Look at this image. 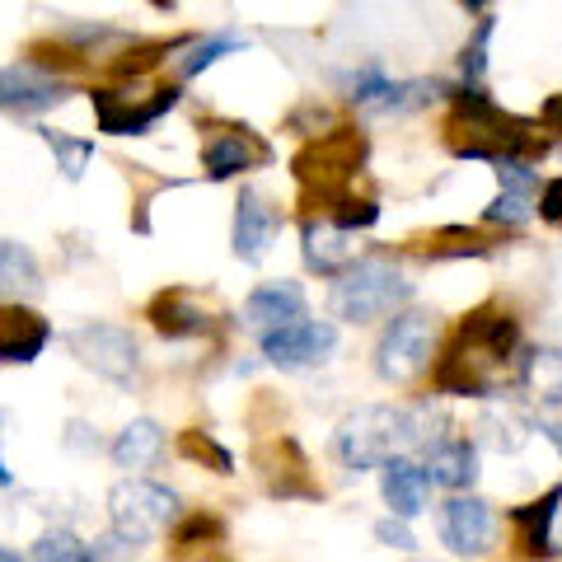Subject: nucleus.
I'll return each instance as SVG.
<instances>
[{
	"label": "nucleus",
	"mask_w": 562,
	"mask_h": 562,
	"mask_svg": "<svg viewBox=\"0 0 562 562\" xmlns=\"http://www.w3.org/2000/svg\"><path fill=\"white\" fill-rule=\"evenodd\" d=\"M525 333L506 305H479L464 314L446 347H436L431 361V394L441 398H497L520 380Z\"/></svg>",
	"instance_id": "obj_1"
},
{
	"label": "nucleus",
	"mask_w": 562,
	"mask_h": 562,
	"mask_svg": "<svg viewBox=\"0 0 562 562\" xmlns=\"http://www.w3.org/2000/svg\"><path fill=\"white\" fill-rule=\"evenodd\" d=\"M450 113H446V150L454 160L473 165H502V160H530L539 165L553 150V136L543 132V122L506 113L497 99L483 90H464L450 85Z\"/></svg>",
	"instance_id": "obj_2"
},
{
	"label": "nucleus",
	"mask_w": 562,
	"mask_h": 562,
	"mask_svg": "<svg viewBox=\"0 0 562 562\" xmlns=\"http://www.w3.org/2000/svg\"><path fill=\"white\" fill-rule=\"evenodd\" d=\"M446 417L431 413V403H366V408L347 413L333 431V460L351 473L380 469L394 454H417L422 441L431 436V427H441Z\"/></svg>",
	"instance_id": "obj_3"
},
{
	"label": "nucleus",
	"mask_w": 562,
	"mask_h": 562,
	"mask_svg": "<svg viewBox=\"0 0 562 562\" xmlns=\"http://www.w3.org/2000/svg\"><path fill=\"white\" fill-rule=\"evenodd\" d=\"M413 305V281L390 254H366L328 286V314L342 324H380Z\"/></svg>",
	"instance_id": "obj_4"
},
{
	"label": "nucleus",
	"mask_w": 562,
	"mask_h": 562,
	"mask_svg": "<svg viewBox=\"0 0 562 562\" xmlns=\"http://www.w3.org/2000/svg\"><path fill=\"white\" fill-rule=\"evenodd\" d=\"M366 155H371V140L361 127H333L324 136L305 140V150L295 155V183H301L305 206L328 211L338 198L357 192V179L366 173Z\"/></svg>",
	"instance_id": "obj_5"
},
{
	"label": "nucleus",
	"mask_w": 562,
	"mask_h": 562,
	"mask_svg": "<svg viewBox=\"0 0 562 562\" xmlns=\"http://www.w3.org/2000/svg\"><path fill=\"white\" fill-rule=\"evenodd\" d=\"M436 347H441V324H436V314L422 310V305H403L398 314L384 319L375 351H371V366L384 384L408 390V384H417L431 371Z\"/></svg>",
	"instance_id": "obj_6"
},
{
	"label": "nucleus",
	"mask_w": 562,
	"mask_h": 562,
	"mask_svg": "<svg viewBox=\"0 0 562 562\" xmlns=\"http://www.w3.org/2000/svg\"><path fill=\"white\" fill-rule=\"evenodd\" d=\"M99 132L109 136H146L165 113H173L183 103L179 80H117L90 90Z\"/></svg>",
	"instance_id": "obj_7"
},
{
	"label": "nucleus",
	"mask_w": 562,
	"mask_h": 562,
	"mask_svg": "<svg viewBox=\"0 0 562 562\" xmlns=\"http://www.w3.org/2000/svg\"><path fill=\"white\" fill-rule=\"evenodd\" d=\"M179 516H183L179 492L146 479V473H127V479L113 483V492H109V525L117 535H127L132 543H140V549L155 543L165 530H173Z\"/></svg>",
	"instance_id": "obj_8"
},
{
	"label": "nucleus",
	"mask_w": 562,
	"mask_h": 562,
	"mask_svg": "<svg viewBox=\"0 0 562 562\" xmlns=\"http://www.w3.org/2000/svg\"><path fill=\"white\" fill-rule=\"evenodd\" d=\"M66 347L85 371H94L109 384H132L140 375V342L127 324L117 319H85L66 333Z\"/></svg>",
	"instance_id": "obj_9"
},
{
	"label": "nucleus",
	"mask_w": 562,
	"mask_h": 562,
	"mask_svg": "<svg viewBox=\"0 0 562 562\" xmlns=\"http://www.w3.org/2000/svg\"><path fill=\"white\" fill-rule=\"evenodd\" d=\"M268 165H272L268 136H258L244 122H206V132H202V179L206 183H231Z\"/></svg>",
	"instance_id": "obj_10"
},
{
	"label": "nucleus",
	"mask_w": 562,
	"mask_h": 562,
	"mask_svg": "<svg viewBox=\"0 0 562 562\" xmlns=\"http://www.w3.org/2000/svg\"><path fill=\"white\" fill-rule=\"evenodd\" d=\"M258 351L262 361L277 366V371L286 375H301V371H319V366L333 361V351H338V324L333 319H295L286 328H272L258 338Z\"/></svg>",
	"instance_id": "obj_11"
},
{
	"label": "nucleus",
	"mask_w": 562,
	"mask_h": 562,
	"mask_svg": "<svg viewBox=\"0 0 562 562\" xmlns=\"http://www.w3.org/2000/svg\"><path fill=\"white\" fill-rule=\"evenodd\" d=\"M436 539L454 558H487L497 549V512L473 492H450L436 512Z\"/></svg>",
	"instance_id": "obj_12"
},
{
	"label": "nucleus",
	"mask_w": 562,
	"mask_h": 562,
	"mask_svg": "<svg viewBox=\"0 0 562 562\" xmlns=\"http://www.w3.org/2000/svg\"><path fill=\"white\" fill-rule=\"evenodd\" d=\"M146 319L165 342H211L221 333V310L192 286L155 291L146 305Z\"/></svg>",
	"instance_id": "obj_13"
},
{
	"label": "nucleus",
	"mask_w": 562,
	"mask_h": 562,
	"mask_svg": "<svg viewBox=\"0 0 562 562\" xmlns=\"http://www.w3.org/2000/svg\"><path fill=\"white\" fill-rule=\"evenodd\" d=\"M254 469L262 487H268V497L277 502H314L319 497V483H314L310 473V460L295 436H268V441L254 446Z\"/></svg>",
	"instance_id": "obj_14"
},
{
	"label": "nucleus",
	"mask_w": 562,
	"mask_h": 562,
	"mask_svg": "<svg viewBox=\"0 0 562 562\" xmlns=\"http://www.w3.org/2000/svg\"><path fill=\"white\" fill-rule=\"evenodd\" d=\"M506 525H512L516 549L530 562H558L562 558V483L539 492L535 502L512 506Z\"/></svg>",
	"instance_id": "obj_15"
},
{
	"label": "nucleus",
	"mask_w": 562,
	"mask_h": 562,
	"mask_svg": "<svg viewBox=\"0 0 562 562\" xmlns=\"http://www.w3.org/2000/svg\"><path fill=\"white\" fill-rule=\"evenodd\" d=\"M417 460L427 464L431 483L446 487V492H469L479 483V446H473V436L460 431L454 422H441V427L422 441Z\"/></svg>",
	"instance_id": "obj_16"
},
{
	"label": "nucleus",
	"mask_w": 562,
	"mask_h": 562,
	"mask_svg": "<svg viewBox=\"0 0 562 562\" xmlns=\"http://www.w3.org/2000/svg\"><path fill=\"white\" fill-rule=\"evenodd\" d=\"M66 99H70L66 76H52V70L33 66L29 57L14 61V66H0V113L33 117V113L57 109V103H66Z\"/></svg>",
	"instance_id": "obj_17"
},
{
	"label": "nucleus",
	"mask_w": 562,
	"mask_h": 562,
	"mask_svg": "<svg viewBox=\"0 0 562 562\" xmlns=\"http://www.w3.org/2000/svg\"><path fill=\"white\" fill-rule=\"evenodd\" d=\"M305 314H310V295H305L301 281L272 277V281H258V286L249 291V301H244V310H239V324H244V333L262 338V333L286 328L295 319H305Z\"/></svg>",
	"instance_id": "obj_18"
},
{
	"label": "nucleus",
	"mask_w": 562,
	"mask_h": 562,
	"mask_svg": "<svg viewBox=\"0 0 562 562\" xmlns=\"http://www.w3.org/2000/svg\"><path fill=\"white\" fill-rule=\"evenodd\" d=\"M301 258H305V268L314 272V277H324V281H333V277H342L351 262L361 258V244H357V235L351 231H342L333 216H310L301 221Z\"/></svg>",
	"instance_id": "obj_19"
},
{
	"label": "nucleus",
	"mask_w": 562,
	"mask_h": 562,
	"mask_svg": "<svg viewBox=\"0 0 562 562\" xmlns=\"http://www.w3.org/2000/svg\"><path fill=\"white\" fill-rule=\"evenodd\" d=\"M281 231V206L272 198H262V192L244 188L235 198V221H231V249L239 262H262L272 249V239Z\"/></svg>",
	"instance_id": "obj_20"
},
{
	"label": "nucleus",
	"mask_w": 562,
	"mask_h": 562,
	"mask_svg": "<svg viewBox=\"0 0 562 562\" xmlns=\"http://www.w3.org/2000/svg\"><path fill=\"white\" fill-rule=\"evenodd\" d=\"M52 342V324L29 301H0V366H33Z\"/></svg>",
	"instance_id": "obj_21"
},
{
	"label": "nucleus",
	"mask_w": 562,
	"mask_h": 562,
	"mask_svg": "<svg viewBox=\"0 0 562 562\" xmlns=\"http://www.w3.org/2000/svg\"><path fill=\"white\" fill-rule=\"evenodd\" d=\"M535 436V422L525 417V408L516 398H483L479 417H473V446H483L492 454H520L525 441Z\"/></svg>",
	"instance_id": "obj_22"
},
{
	"label": "nucleus",
	"mask_w": 562,
	"mask_h": 562,
	"mask_svg": "<svg viewBox=\"0 0 562 562\" xmlns=\"http://www.w3.org/2000/svg\"><path fill=\"white\" fill-rule=\"evenodd\" d=\"M431 487L436 483L417 454H394L390 464H380V497L390 506V516H398V520H417L427 512Z\"/></svg>",
	"instance_id": "obj_23"
},
{
	"label": "nucleus",
	"mask_w": 562,
	"mask_h": 562,
	"mask_svg": "<svg viewBox=\"0 0 562 562\" xmlns=\"http://www.w3.org/2000/svg\"><path fill=\"white\" fill-rule=\"evenodd\" d=\"M165 427L155 417H132L127 427H122L113 436V446H109V460L122 469V473H146L160 464V454H165Z\"/></svg>",
	"instance_id": "obj_24"
},
{
	"label": "nucleus",
	"mask_w": 562,
	"mask_h": 562,
	"mask_svg": "<svg viewBox=\"0 0 562 562\" xmlns=\"http://www.w3.org/2000/svg\"><path fill=\"white\" fill-rule=\"evenodd\" d=\"M239 52H249V38H244V33H231V29H225V33H206V38H188L179 47V57L169 61L173 80L188 85V80L206 76L211 66H221L225 57H239Z\"/></svg>",
	"instance_id": "obj_25"
},
{
	"label": "nucleus",
	"mask_w": 562,
	"mask_h": 562,
	"mask_svg": "<svg viewBox=\"0 0 562 562\" xmlns=\"http://www.w3.org/2000/svg\"><path fill=\"white\" fill-rule=\"evenodd\" d=\"M47 286L38 254L20 239H0V301H33Z\"/></svg>",
	"instance_id": "obj_26"
},
{
	"label": "nucleus",
	"mask_w": 562,
	"mask_h": 562,
	"mask_svg": "<svg viewBox=\"0 0 562 562\" xmlns=\"http://www.w3.org/2000/svg\"><path fill=\"white\" fill-rule=\"evenodd\" d=\"M338 90H342V99H347L357 113H375V117H380L384 99H390V90H394V76L371 57V61L342 70V76H338Z\"/></svg>",
	"instance_id": "obj_27"
},
{
	"label": "nucleus",
	"mask_w": 562,
	"mask_h": 562,
	"mask_svg": "<svg viewBox=\"0 0 562 562\" xmlns=\"http://www.w3.org/2000/svg\"><path fill=\"white\" fill-rule=\"evenodd\" d=\"M516 384L539 398V408L543 403H562V347H525Z\"/></svg>",
	"instance_id": "obj_28"
},
{
	"label": "nucleus",
	"mask_w": 562,
	"mask_h": 562,
	"mask_svg": "<svg viewBox=\"0 0 562 562\" xmlns=\"http://www.w3.org/2000/svg\"><path fill=\"white\" fill-rule=\"evenodd\" d=\"M422 262H464V258H487L492 239L483 231H469V225H441L431 231L427 244H422Z\"/></svg>",
	"instance_id": "obj_29"
},
{
	"label": "nucleus",
	"mask_w": 562,
	"mask_h": 562,
	"mask_svg": "<svg viewBox=\"0 0 562 562\" xmlns=\"http://www.w3.org/2000/svg\"><path fill=\"white\" fill-rule=\"evenodd\" d=\"M535 198H539L535 188H497V198L483 206V225L487 231H506V235L525 231L535 221Z\"/></svg>",
	"instance_id": "obj_30"
},
{
	"label": "nucleus",
	"mask_w": 562,
	"mask_h": 562,
	"mask_svg": "<svg viewBox=\"0 0 562 562\" xmlns=\"http://www.w3.org/2000/svg\"><path fill=\"white\" fill-rule=\"evenodd\" d=\"M492 33H497V20L492 14H479V24H473V33L464 38L460 57H454V66H460V85L464 90H483L487 85V52H492Z\"/></svg>",
	"instance_id": "obj_31"
},
{
	"label": "nucleus",
	"mask_w": 562,
	"mask_h": 562,
	"mask_svg": "<svg viewBox=\"0 0 562 562\" xmlns=\"http://www.w3.org/2000/svg\"><path fill=\"white\" fill-rule=\"evenodd\" d=\"M173 450H179V460L198 464V469H211V473H221V479H231V473H235V454H231V446H221L216 436L202 431V427L179 431Z\"/></svg>",
	"instance_id": "obj_32"
},
{
	"label": "nucleus",
	"mask_w": 562,
	"mask_h": 562,
	"mask_svg": "<svg viewBox=\"0 0 562 562\" xmlns=\"http://www.w3.org/2000/svg\"><path fill=\"white\" fill-rule=\"evenodd\" d=\"M38 136H43V146L52 150V160H57L61 179L80 183L85 169H90V160H94V140L76 136V132H57V127H38Z\"/></svg>",
	"instance_id": "obj_33"
},
{
	"label": "nucleus",
	"mask_w": 562,
	"mask_h": 562,
	"mask_svg": "<svg viewBox=\"0 0 562 562\" xmlns=\"http://www.w3.org/2000/svg\"><path fill=\"white\" fill-rule=\"evenodd\" d=\"M29 562H90V539H80L70 525H47V530L33 539Z\"/></svg>",
	"instance_id": "obj_34"
},
{
	"label": "nucleus",
	"mask_w": 562,
	"mask_h": 562,
	"mask_svg": "<svg viewBox=\"0 0 562 562\" xmlns=\"http://www.w3.org/2000/svg\"><path fill=\"white\" fill-rule=\"evenodd\" d=\"M324 216H333V221L342 225V231L361 235V231H371V225H380V202H375V198H361V192H347V198L333 202Z\"/></svg>",
	"instance_id": "obj_35"
},
{
	"label": "nucleus",
	"mask_w": 562,
	"mask_h": 562,
	"mask_svg": "<svg viewBox=\"0 0 562 562\" xmlns=\"http://www.w3.org/2000/svg\"><path fill=\"white\" fill-rule=\"evenodd\" d=\"M286 127L314 140V136H324V132H333V127H338V117H333V109H324L319 99H305L301 109H295V113L286 117Z\"/></svg>",
	"instance_id": "obj_36"
},
{
	"label": "nucleus",
	"mask_w": 562,
	"mask_h": 562,
	"mask_svg": "<svg viewBox=\"0 0 562 562\" xmlns=\"http://www.w3.org/2000/svg\"><path fill=\"white\" fill-rule=\"evenodd\" d=\"M136 553H140V543H132L127 535H117L113 525L90 539V562H132Z\"/></svg>",
	"instance_id": "obj_37"
},
{
	"label": "nucleus",
	"mask_w": 562,
	"mask_h": 562,
	"mask_svg": "<svg viewBox=\"0 0 562 562\" xmlns=\"http://www.w3.org/2000/svg\"><path fill=\"white\" fill-rule=\"evenodd\" d=\"M375 539L384 543V549H403V553H413V549H417V535L408 530V520H398V516L375 520Z\"/></svg>",
	"instance_id": "obj_38"
},
{
	"label": "nucleus",
	"mask_w": 562,
	"mask_h": 562,
	"mask_svg": "<svg viewBox=\"0 0 562 562\" xmlns=\"http://www.w3.org/2000/svg\"><path fill=\"white\" fill-rule=\"evenodd\" d=\"M535 216L543 225H562V173H558V179H543L539 198H535Z\"/></svg>",
	"instance_id": "obj_39"
},
{
	"label": "nucleus",
	"mask_w": 562,
	"mask_h": 562,
	"mask_svg": "<svg viewBox=\"0 0 562 562\" xmlns=\"http://www.w3.org/2000/svg\"><path fill=\"white\" fill-rule=\"evenodd\" d=\"M90 427H85V422H70L66 427V446L70 450H99V436H85Z\"/></svg>",
	"instance_id": "obj_40"
},
{
	"label": "nucleus",
	"mask_w": 562,
	"mask_h": 562,
	"mask_svg": "<svg viewBox=\"0 0 562 562\" xmlns=\"http://www.w3.org/2000/svg\"><path fill=\"white\" fill-rule=\"evenodd\" d=\"M173 562H231L221 553V543L216 549H188V553H173Z\"/></svg>",
	"instance_id": "obj_41"
},
{
	"label": "nucleus",
	"mask_w": 562,
	"mask_h": 562,
	"mask_svg": "<svg viewBox=\"0 0 562 562\" xmlns=\"http://www.w3.org/2000/svg\"><path fill=\"white\" fill-rule=\"evenodd\" d=\"M460 5H464V10H473V14H483V10L492 5V0H460Z\"/></svg>",
	"instance_id": "obj_42"
},
{
	"label": "nucleus",
	"mask_w": 562,
	"mask_h": 562,
	"mask_svg": "<svg viewBox=\"0 0 562 562\" xmlns=\"http://www.w3.org/2000/svg\"><path fill=\"white\" fill-rule=\"evenodd\" d=\"M10 483H14V473L5 469V454H0V487H10Z\"/></svg>",
	"instance_id": "obj_43"
},
{
	"label": "nucleus",
	"mask_w": 562,
	"mask_h": 562,
	"mask_svg": "<svg viewBox=\"0 0 562 562\" xmlns=\"http://www.w3.org/2000/svg\"><path fill=\"white\" fill-rule=\"evenodd\" d=\"M0 562H29V558H20L14 549H5V543H0Z\"/></svg>",
	"instance_id": "obj_44"
},
{
	"label": "nucleus",
	"mask_w": 562,
	"mask_h": 562,
	"mask_svg": "<svg viewBox=\"0 0 562 562\" xmlns=\"http://www.w3.org/2000/svg\"><path fill=\"white\" fill-rule=\"evenodd\" d=\"M150 5H160V10H169V5H173V0H150Z\"/></svg>",
	"instance_id": "obj_45"
}]
</instances>
